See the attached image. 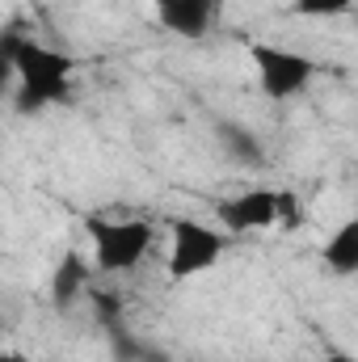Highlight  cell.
Here are the masks:
<instances>
[{"mask_svg":"<svg viewBox=\"0 0 358 362\" xmlns=\"http://www.w3.org/2000/svg\"><path fill=\"white\" fill-rule=\"evenodd\" d=\"M4 59L17 72V105L21 110H42L68 97V76H72V59L34 42V38H17L4 34Z\"/></svg>","mask_w":358,"mask_h":362,"instance_id":"obj_1","label":"cell"},{"mask_svg":"<svg viewBox=\"0 0 358 362\" xmlns=\"http://www.w3.org/2000/svg\"><path fill=\"white\" fill-rule=\"evenodd\" d=\"M89 236H93V257L105 274L139 266L152 249V228L144 219H97L93 215Z\"/></svg>","mask_w":358,"mask_h":362,"instance_id":"obj_2","label":"cell"},{"mask_svg":"<svg viewBox=\"0 0 358 362\" xmlns=\"http://www.w3.org/2000/svg\"><path fill=\"white\" fill-rule=\"evenodd\" d=\"M224 257V236L198 219H173L169 228V278L185 282L194 274H207Z\"/></svg>","mask_w":358,"mask_h":362,"instance_id":"obj_3","label":"cell"},{"mask_svg":"<svg viewBox=\"0 0 358 362\" xmlns=\"http://www.w3.org/2000/svg\"><path fill=\"white\" fill-rule=\"evenodd\" d=\"M253 68H258V85L270 101H287V97L304 93L316 72V64L308 55L287 51V47H266V42L253 47Z\"/></svg>","mask_w":358,"mask_h":362,"instance_id":"obj_4","label":"cell"},{"mask_svg":"<svg viewBox=\"0 0 358 362\" xmlns=\"http://www.w3.org/2000/svg\"><path fill=\"white\" fill-rule=\"evenodd\" d=\"M278 202H282L278 189H245V194L219 202V219L228 232H262V228L278 223Z\"/></svg>","mask_w":358,"mask_h":362,"instance_id":"obj_5","label":"cell"},{"mask_svg":"<svg viewBox=\"0 0 358 362\" xmlns=\"http://www.w3.org/2000/svg\"><path fill=\"white\" fill-rule=\"evenodd\" d=\"M219 17L215 0H156V21L178 38H207Z\"/></svg>","mask_w":358,"mask_h":362,"instance_id":"obj_6","label":"cell"},{"mask_svg":"<svg viewBox=\"0 0 358 362\" xmlns=\"http://www.w3.org/2000/svg\"><path fill=\"white\" fill-rule=\"evenodd\" d=\"M325 266L333 274H358V215L325 240Z\"/></svg>","mask_w":358,"mask_h":362,"instance_id":"obj_7","label":"cell"},{"mask_svg":"<svg viewBox=\"0 0 358 362\" xmlns=\"http://www.w3.org/2000/svg\"><path fill=\"white\" fill-rule=\"evenodd\" d=\"M85 278H89L85 262H81L76 253H68V257L55 266V278H51V299H55V308H68V303L85 291Z\"/></svg>","mask_w":358,"mask_h":362,"instance_id":"obj_8","label":"cell"},{"mask_svg":"<svg viewBox=\"0 0 358 362\" xmlns=\"http://www.w3.org/2000/svg\"><path fill=\"white\" fill-rule=\"evenodd\" d=\"M219 144H224V152H228L232 160H241V165H262V144L253 139L249 127H241V122H219Z\"/></svg>","mask_w":358,"mask_h":362,"instance_id":"obj_9","label":"cell"},{"mask_svg":"<svg viewBox=\"0 0 358 362\" xmlns=\"http://www.w3.org/2000/svg\"><path fill=\"white\" fill-rule=\"evenodd\" d=\"M354 0H295V13H304V17H337Z\"/></svg>","mask_w":358,"mask_h":362,"instance_id":"obj_10","label":"cell"},{"mask_svg":"<svg viewBox=\"0 0 358 362\" xmlns=\"http://www.w3.org/2000/svg\"><path fill=\"white\" fill-rule=\"evenodd\" d=\"M278 223H282V228H295V223H299V215H295V198H291V194H282V202H278Z\"/></svg>","mask_w":358,"mask_h":362,"instance_id":"obj_11","label":"cell"},{"mask_svg":"<svg viewBox=\"0 0 358 362\" xmlns=\"http://www.w3.org/2000/svg\"><path fill=\"white\" fill-rule=\"evenodd\" d=\"M0 362H30V358H25L21 350H4V358H0Z\"/></svg>","mask_w":358,"mask_h":362,"instance_id":"obj_12","label":"cell"},{"mask_svg":"<svg viewBox=\"0 0 358 362\" xmlns=\"http://www.w3.org/2000/svg\"><path fill=\"white\" fill-rule=\"evenodd\" d=\"M325 362H354V358H325Z\"/></svg>","mask_w":358,"mask_h":362,"instance_id":"obj_13","label":"cell"}]
</instances>
